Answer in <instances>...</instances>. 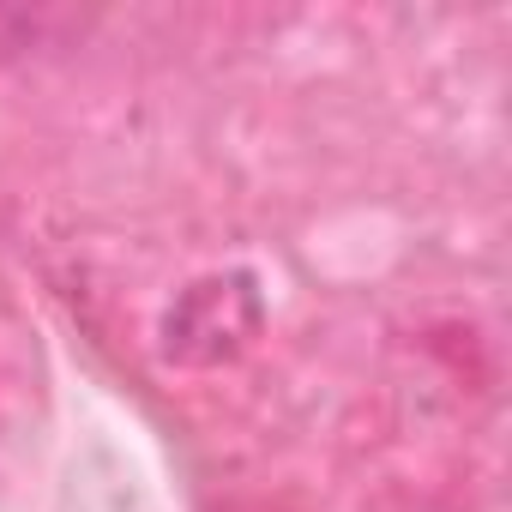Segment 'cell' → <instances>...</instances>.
<instances>
[{
  "mask_svg": "<svg viewBox=\"0 0 512 512\" xmlns=\"http://www.w3.org/2000/svg\"><path fill=\"white\" fill-rule=\"evenodd\" d=\"M260 320H266V302H260V290H253L247 272L199 278L163 314V356L187 362V368H217V362H229V356H241L253 344Z\"/></svg>",
  "mask_w": 512,
  "mask_h": 512,
  "instance_id": "1",
  "label": "cell"
}]
</instances>
